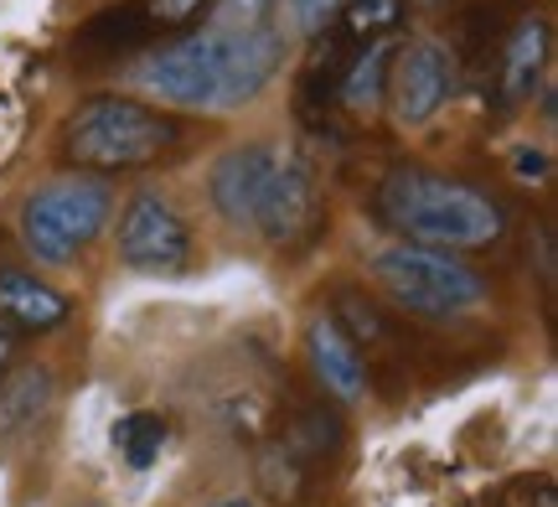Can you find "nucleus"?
I'll list each match as a JSON object with an SVG mask.
<instances>
[{"instance_id":"obj_6","label":"nucleus","mask_w":558,"mask_h":507,"mask_svg":"<svg viewBox=\"0 0 558 507\" xmlns=\"http://www.w3.org/2000/svg\"><path fill=\"white\" fill-rule=\"evenodd\" d=\"M120 259L140 275H186L192 269V228L166 197L140 192L120 213Z\"/></svg>"},{"instance_id":"obj_1","label":"nucleus","mask_w":558,"mask_h":507,"mask_svg":"<svg viewBox=\"0 0 558 507\" xmlns=\"http://www.w3.org/2000/svg\"><path fill=\"white\" fill-rule=\"evenodd\" d=\"M378 218L403 233V244L445 249V254L497 244L507 228V213L486 192L418 166H403L378 186Z\"/></svg>"},{"instance_id":"obj_8","label":"nucleus","mask_w":558,"mask_h":507,"mask_svg":"<svg viewBox=\"0 0 558 507\" xmlns=\"http://www.w3.org/2000/svg\"><path fill=\"white\" fill-rule=\"evenodd\" d=\"M254 228L279 249L305 244L320 228V182L305 156H275V171H269V186L259 197Z\"/></svg>"},{"instance_id":"obj_26","label":"nucleus","mask_w":558,"mask_h":507,"mask_svg":"<svg viewBox=\"0 0 558 507\" xmlns=\"http://www.w3.org/2000/svg\"><path fill=\"white\" fill-rule=\"evenodd\" d=\"M213 507H259V503H248V497H222V503H213Z\"/></svg>"},{"instance_id":"obj_22","label":"nucleus","mask_w":558,"mask_h":507,"mask_svg":"<svg viewBox=\"0 0 558 507\" xmlns=\"http://www.w3.org/2000/svg\"><path fill=\"white\" fill-rule=\"evenodd\" d=\"M341 11H347V0H295L300 32H311V37H320V32H326Z\"/></svg>"},{"instance_id":"obj_19","label":"nucleus","mask_w":558,"mask_h":507,"mask_svg":"<svg viewBox=\"0 0 558 507\" xmlns=\"http://www.w3.org/2000/svg\"><path fill=\"white\" fill-rule=\"evenodd\" d=\"M160 446H166V420L150 414V409H135V414H124L120 425H114V450H120L135 471L150 467L160 456Z\"/></svg>"},{"instance_id":"obj_16","label":"nucleus","mask_w":558,"mask_h":507,"mask_svg":"<svg viewBox=\"0 0 558 507\" xmlns=\"http://www.w3.org/2000/svg\"><path fill=\"white\" fill-rule=\"evenodd\" d=\"M393 52H399V41L393 37H378L357 47L352 62H347V73L337 83V99L347 109H378L383 94H388V68H393Z\"/></svg>"},{"instance_id":"obj_9","label":"nucleus","mask_w":558,"mask_h":507,"mask_svg":"<svg viewBox=\"0 0 558 507\" xmlns=\"http://www.w3.org/2000/svg\"><path fill=\"white\" fill-rule=\"evenodd\" d=\"M284 62V41L269 26H243L228 32L222 41V73H218V109H243L248 99H259L264 83L279 73Z\"/></svg>"},{"instance_id":"obj_2","label":"nucleus","mask_w":558,"mask_h":507,"mask_svg":"<svg viewBox=\"0 0 558 507\" xmlns=\"http://www.w3.org/2000/svg\"><path fill=\"white\" fill-rule=\"evenodd\" d=\"M181 145V124L160 114L150 104L104 94L88 99L62 124V161L88 171V177H109V171H140V166L171 156Z\"/></svg>"},{"instance_id":"obj_13","label":"nucleus","mask_w":558,"mask_h":507,"mask_svg":"<svg viewBox=\"0 0 558 507\" xmlns=\"http://www.w3.org/2000/svg\"><path fill=\"white\" fill-rule=\"evenodd\" d=\"M543 62H548V21L522 16L518 26L507 32V47H501V104H507V109L538 88Z\"/></svg>"},{"instance_id":"obj_10","label":"nucleus","mask_w":558,"mask_h":507,"mask_svg":"<svg viewBox=\"0 0 558 507\" xmlns=\"http://www.w3.org/2000/svg\"><path fill=\"white\" fill-rule=\"evenodd\" d=\"M269 171H275V150L269 145H233L207 171V197H213V207L233 228H254V213H259V197H264V186H269Z\"/></svg>"},{"instance_id":"obj_5","label":"nucleus","mask_w":558,"mask_h":507,"mask_svg":"<svg viewBox=\"0 0 558 507\" xmlns=\"http://www.w3.org/2000/svg\"><path fill=\"white\" fill-rule=\"evenodd\" d=\"M228 32H197V37L166 41L160 52L135 68V83L160 104L177 109H218V73Z\"/></svg>"},{"instance_id":"obj_24","label":"nucleus","mask_w":558,"mask_h":507,"mask_svg":"<svg viewBox=\"0 0 558 507\" xmlns=\"http://www.w3.org/2000/svg\"><path fill=\"white\" fill-rule=\"evenodd\" d=\"M543 166H548V161H543V150H522V156H518L522 177H543Z\"/></svg>"},{"instance_id":"obj_25","label":"nucleus","mask_w":558,"mask_h":507,"mask_svg":"<svg viewBox=\"0 0 558 507\" xmlns=\"http://www.w3.org/2000/svg\"><path fill=\"white\" fill-rule=\"evenodd\" d=\"M264 5H269V0H239V11H243L248 21H259V16H264Z\"/></svg>"},{"instance_id":"obj_15","label":"nucleus","mask_w":558,"mask_h":507,"mask_svg":"<svg viewBox=\"0 0 558 507\" xmlns=\"http://www.w3.org/2000/svg\"><path fill=\"white\" fill-rule=\"evenodd\" d=\"M341 435H347V430H341V414H337V409L305 405L295 420L284 425V435H279V450H284L295 467L311 471V467H320L326 456H337V450H341Z\"/></svg>"},{"instance_id":"obj_11","label":"nucleus","mask_w":558,"mask_h":507,"mask_svg":"<svg viewBox=\"0 0 558 507\" xmlns=\"http://www.w3.org/2000/svg\"><path fill=\"white\" fill-rule=\"evenodd\" d=\"M305 358H311L316 384L337 405H357L362 394H367V363H362V352L347 342V331L331 316H316V322L305 326Z\"/></svg>"},{"instance_id":"obj_20","label":"nucleus","mask_w":558,"mask_h":507,"mask_svg":"<svg viewBox=\"0 0 558 507\" xmlns=\"http://www.w3.org/2000/svg\"><path fill=\"white\" fill-rule=\"evenodd\" d=\"M403 16V0H347V11H341V32H347V41H357V47H367V41L388 37L393 26H399Z\"/></svg>"},{"instance_id":"obj_18","label":"nucleus","mask_w":558,"mask_h":507,"mask_svg":"<svg viewBox=\"0 0 558 507\" xmlns=\"http://www.w3.org/2000/svg\"><path fill=\"white\" fill-rule=\"evenodd\" d=\"M331 322L347 331V342L357 347V352H388V347H399V326L388 322V311H378L362 290H337V316Z\"/></svg>"},{"instance_id":"obj_3","label":"nucleus","mask_w":558,"mask_h":507,"mask_svg":"<svg viewBox=\"0 0 558 507\" xmlns=\"http://www.w3.org/2000/svg\"><path fill=\"white\" fill-rule=\"evenodd\" d=\"M373 280L388 290V301L409 316L450 322L460 311H476L486 301V280L445 249L424 244H388L373 254Z\"/></svg>"},{"instance_id":"obj_17","label":"nucleus","mask_w":558,"mask_h":507,"mask_svg":"<svg viewBox=\"0 0 558 507\" xmlns=\"http://www.w3.org/2000/svg\"><path fill=\"white\" fill-rule=\"evenodd\" d=\"M52 405V373L47 367H11L0 378V435L32 430Z\"/></svg>"},{"instance_id":"obj_23","label":"nucleus","mask_w":558,"mask_h":507,"mask_svg":"<svg viewBox=\"0 0 558 507\" xmlns=\"http://www.w3.org/2000/svg\"><path fill=\"white\" fill-rule=\"evenodd\" d=\"M11 367H16V331H5V326H0V378H5Z\"/></svg>"},{"instance_id":"obj_4","label":"nucleus","mask_w":558,"mask_h":507,"mask_svg":"<svg viewBox=\"0 0 558 507\" xmlns=\"http://www.w3.org/2000/svg\"><path fill=\"white\" fill-rule=\"evenodd\" d=\"M114 192L104 177L47 182L21 203V239L41 264H73L109 228Z\"/></svg>"},{"instance_id":"obj_14","label":"nucleus","mask_w":558,"mask_h":507,"mask_svg":"<svg viewBox=\"0 0 558 507\" xmlns=\"http://www.w3.org/2000/svg\"><path fill=\"white\" fill-rule=\"evenodd\" d=\"M150 37H156V26L145 16V5L124 0V5H109V11H99V16L83 26L73 52H83V58H120V52H130V47H140V41H150Z\"/></svg>"},{"instance_id":"obj_12","label":"nucleus","mask_w":558,"mask_h":507,"mask_svg":"<svg viewBox=\"0 0 558 507\" xmlns=\"http://www.w3.org/2000/svg\"><path fill=\"white\" fill-rule=\"evenodd\" d=\"M73 301L26 269H0V326L5 331H58Z\"/></svg>"},{"instance_id":"obj_7","label":"nucleus","mask_w":558,"mask_h":507,"mask_svg":"<svg viewBox=\"0 0 558 507\" xmlns=\"http://www.w3.org/2000/svg\"><path fill=\"white\" fill-rule=\"evenodd\" d=\"M456 88V58L450 47L418 37L403 41L393 52V68H388V104H393V120L399 124H429L445 109Z\"/></svg>"},{"instance_id":"obj_21","label":"nucleus","mask_w":558,"mask_h":507,"mask_svg":"<svg viewBox=\"0 0 558 507\" xmlns=\"http://www.w3.org/2000/svg\"><path fill=\"white\" fill-rule=\"evenodd\" d=\"M140 5H145V16H150L156 32H177V26H192L213 0H140Z\"/></svg>"}]
</instances>
